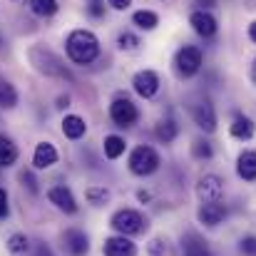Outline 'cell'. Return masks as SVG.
I'll list each match as a JSON object with an SVG mask.
<instances>
[{"instance_id": "cell-1", "label": "cell", "mask_w": 256, "mask_h": 256, "mask_svg": "<svg viewBox=\"0 0 256 256\" xmlns=\"http://www.w3.org/2000/svg\"><path fill=\"white\" fill-rule=\"evenodd\" d=\"M65 48H68V58L78 65H90L100 58V38L85 28L72 30L65 40Z\"/></svg>"}, {"instance_id": "cell-2", "label": "cell", "mask_w": 256, "mask_h": 256, "mask_svg": "<svg viewBox=\"0 0 256 256\" xmlns=\"http://www.w3.org/2000/svg\"><path fill=\"white\" fill-rule=\"evenodd\" d=\"M110 226L114 232H120L122 236H134V234H142L147 229V219L137 209H120L112 214Z\"/></svg>"}, {"instance_id": "cell-3", "label": "cell", "mask_w": 256, "mask_h": 256, "mask_svg": "<svg viewBox=\"0 0 256 256\" xmlns=\"http://www.w3.org/2000/svg\"><path fill=\"white\" fill-rule=\"evenodd\" d=\"M160 164H162V160H160L157 150H152V147H147V144L134 147L132 154H130V172L137 174V176H150V174H154V172L160 170Z\"/></svg>"}, {"instance_id": "cell-4", "label": "cell", "mask_w": 256, "mask_h": 256, "mask_svg": "<svg viewBox=\"0 0 256 256\" xmlns=\"http://www.w3.org/2000/svg\"><path fill=\"white\" fill-rule=\"evenodd\" d=\"M202 65H204V52L196 45H184L174 55V68L179 78H194L202 70Z\"/></svg>"}, {"instance_id": "cell-5", "label": "cell", "mask_w": 256, "mask_h": 256, "mask_svg": "<svg viewBox=\"0 0 256 256\" xmlns=\"http://www.w3.org/2000/svg\"><path fill=\"white\" fill-rule=\"evenodd\" d=\"M110 120L117 127H132L140 120V110L130 97H114L110 104Z\"/></svg>"}, {"instance_id": "cell-6", "label": "cell", "mask_w": 256, "mask_h": 256, "mask_svg": "<svg viewBox=\"0 0 256 256\" xmlns=\"http://www.w3.org/2000/svg\"><path fill=\"white\" fill-rule=\"evenodd\" d=\"M30 60H32V65H35L40 72H45V75L70 78V72L62 68V62H60L52 52H48V50H42V48H32V50H30Z\"/></svg>"}, {"instance_id": "cell-7", "label": "cell", "mask_w": 256, "mask_h": 256, "mask_svg": "<svg viewBox=\"0 0 256 256\" xmlns=\"http://www.w3.org/2000/svg\"><path fill=\"white\" fill-rule=\"evenodd\" d=\"M192 120L199 130L204 132H214L216 130V110L209 100H196L192 104Z\"/></svg>"}, {"instance_id": "cell-8", "label": "cell", "mask_w": 256, "mask_h": 256, "mask_svg": "<svg viewBox=\"0 0 256 256\" xmlns=\"http://www.w3.org/2000/svg\"><path fill=\"white\" fill-rule=\"evenodd\" d=\"M224 194V179L216 174H204L196 182V196L202 202H219Z\"/></svg>"}, {"instance_id": "cell-9", "label": "cell", "mask_w": 256, "mask_h": 256, "mask_svg": "<svg viewBox=\"0 0 256 256\" xmlns=\"http://www.w3.org/2000/svg\"><path fill=\"white\" fill-rule=\"evenodd\" d=\"M132 87L140 97L144 100H152L157 92H160V75L154 70H140L134 78H132Z\"/></svg>"}, {"instance_id": "cell-10", "label": "cell", "mask_w": 256, "mask_h": 256, "mask_svg": "<svg viewBox=\"0 0 256 256\" xmlns=\"http://www.w3.org/2000/svg\"><path fill=\"white\" fill-rule=\"evenodd\" d=\"M189 25H192V30L199 35V38H214L216 35V18L209 12V10H194L192 15H189Z\"/></svg>"}, {"instance_id": "cell-11", "label": "cell", "mask_w": 256, "mask_h": 256, "mask_svg": "<svg viewBox=\"0 0 256 256\" xmlns=\"http://www.w3.org/2000/svg\"><path fill=\"white\" fill-rule=\"evenodd\" d=\"M196 219L204 226H219L226 219V206L222 202H204L199 206V212H196Z\"/></svg>"}, {"instance_id": "cell-12", "label": "cell", "mask_w": 256, "mask_h": 256, "mask_svg": "<svg viewBox=\"0 0 256 256\" xmlns=\"http://www.w3.org/2000/svg\"><path fill=\"white\" fill-rule=\"evenodd\" d=\"M102 254L104 256H134L137 254V246H134V242L130 239V236H110V239H104V244H102Z\"/></svg>"}, {"instance_id": "cell-13", "label": "cell", "mask_w": 256, "mask_h": 256, "mask_svg": "<svg viewBox=\"0 0 256 256\" xmlns=\"http://www.w3.org/2000/svg\"><path fill=\"white\" fill-rule=\"evenodd\" d=\"M48 199L58 206V209H62L65 214H75L78 212V202H75V196H72V192L68 189V186H52L50 192H48Z\"/></svg>"}, {"instance_id": "cell-14", "label": "cell", "mask_w": 256, "mask_h": 256, "mask_svg": "<svg viewBox=\"0 0 256 256\" xmlns=\"http://www.w3.org/2000/svg\"><path fill=\"white\" fill-rule=\"evenodd\" d=\"M62 239H65V246L72 256H85L90 252V239L82 229H68Z\"/></svg>"}, {"instance_id": "cell-15", "label": "cell", "mask_w": 256, "mask_h": 256, "mask_svg": "<svg viewBox=\"0 0 256 256\" xmlns=\"http://www.w3.org/2000/svg\"><path fill=\"white\" fill-rule=\"evenodd\" d=\"M55 162H58V150H55V144L40 142V144L35 147V154H32L35 170H48V167H52Z\"/></svg>"}, {"instance_id": "cell-16", "label": "cell", "mask_w": 256, "mask_h": 256, "mask_svg": "<svg viewBox=\"0 0 256 256\" xmlns=\"http://www.w3.org/2000/svg\"><path fill=\"white\" fill-rule=\"evenodd\" d=\"M182 252H184V256H214L212 249L206 246V242H204L202 236H196L194 232L184 234V239H182Z\"/></svg>"}, {"instance_id": "cell-17", "label": "cell", "mask_w": 256, "mask_h": 256, "mask_svg": "<svg viewBox=\"0 0 256 256\" xmlns=\"http://www.w3.org/2000/svg\"><path fill=\"white\" fill-rule=\"evenodd\" d=\"M229 132H232V137L234 140H252L256 132V124L252 117H246V114H236L234 117V122H232V127H229Z\"/></svg>"}, {"instance_id": "cell-18", "label": "cell", "mask_w": 256, "mask_h": 256, "mask_svg": "<svg viewBox=\"0 0 256 256\" xmlns=\"http://www.w3.org/2000/svg\"><path fill=\"white\" fill-rule=\"evenodd\" d=\"M236 174L244 182H256V152L254 150H246V152L239 154V160H236Z\"/></svg>"}, {"instance_id": "cell-19", "label": "cell", "mask_w": 256, "mask_h": 256, "mask_svg": "<svg viewBox=\"0 0 256 256\" xmlns=\"http://www.w3.org/2000/svg\"><path fill=\"white\" fill-rule=\"evenodd\" d=\"M85 132H87V124L82 117L68 114V117L62 120V134H65L68 140H80V137H85Z\"/></svg>"}, {"instance_id": "cell-20", "label": "cell", "mask_w": 256, "mask_h": 256, "mask_svg": "<svg viewBox=\"0 0 256 256\" xmlns=\"http://www.w3.org/2000/svg\"><path fill=\"white\" fill-rule=\"evenodd\" d=\"M154 134H157V140L160 142H164V144H170L176 140V134H179V127H176V122L172 120V117H164V120H160L157 122V127H154Z\"/></svg>"}, {"instance_id": "cell-21", "label": "cell", "mask_w": 256, "mask_h": 256, "mask_svg": "<svg viewBox=\"0 0 256 256\" xmlns=\"http://www.w3.org/2000/svg\"><path fill=\"white\" fill-rule=\"evenodd\" d=\"M127 150V142L120 134H107L104 137V157L107 160H120Z\"/></svg>"}, {"instance_id": "cell-22", "label": "cell", "mask_w": 256, "mask_h": 256, "mask_svg": "<svg viewBox=\"0 0 256 256\" xmlns=\"http://www.w3.org/2000/svg\"><path fill=\"white\" fill-rule=\"evenodd\" d=\"M15 160H18V147L12 144V140L0 134V167H12Z\"/></svg>"}, {"instance_id": "cell-23", "label": "cell", "mask_w": 256, "mask_h": 256, "mask_svg": "<svg viewBox=\"0 0 256 256\" xmlns=\"http://www.w3.org/2000/svg\"><path fill=\"white\" fill-rule=\"evenodd\" d=\"M15 104H18V90H15L12 82L0 78V107L2 110H12Z\"/></svg>"}, {"instance_id": "cell-24", "label": "cell", "mask_w": 256, "mask_h": 256, "mask_svg": "<svg viewBox=\"0 0 256 256\" xmlns=\"http://www.w3.org/2000/svg\"><path fill=\"white\" fill-rule=\"evenodd\" d=\"M132 22L140 28V30H154L160 25V15L152 12V10H137L132 15Z\"/></svg>"}, {"instance_id": "cell-25", "label": "cell", "mask_w": 256, "mask_h": 256, "mask_svg": "<svg viewBox=\"0 0 256 256\" xmlns=\"http://www.w3.org/2000/svg\"><path fill=\"white\" fill-rule=\"evenodd\" d=\"M58 0H30V10L35 12V15H40V18H50V15H55L58 12Z\"/></svg>"}, {"instance_id": "cell-26", "label": "cell", "mask_w": 256, "mask_h": 256, "mask_svg": "<svg viewBox=\"0 0 256 256\" xmlns=\"http://www.w3.org/2000/svg\"><path fill=\"white\" fill-rule=\"evenodd\" d=\"M117 45H120V50H124V52H134V50H140V38L134 35V32H120L117 35Z\"/></svg>"}, {"instance_id": "cell-27", "label": "cell", "mask_w": 256, "mask_h": 256, "mask_svg": "<svg viewBox=\"0 0 256 256\" xmlns=\"http://www.w3.org/2000/svg\"><path fill=\"white\" fill-rule=\"evenodd\" d=\"M192 154H194V160H212L214 147H212V142H206V140H194V142H192Z\"/></svg>"}, {"instance_id": "cell-28", "label": "cell", "mask_w": 256, "mask_h": 256, "mask_svg": "<svg viewBox=\"0 0 256 256\" xmlns=\"http://www.w3.org/2000/svg\"><path fill=\"white\" fill-rule=\"evenodd\" d=\"M150 256H174V249L167 239H152L150 242Z\"/></svg>"}, {"instance_id": "cell-29", "label": "cell", "mask_w": 256, "mask_h": 256, "mask_svg": "<svg viewBox=\"0 0 256 256\" xmlns=\"http://www.w3.org/2000/svg\"><path fill=\"white\" fill-rule=\"evenodd\" d=\"M85 196H87V202H90V204L102 206V204L110 199V192H107L104 186H90V189L85 192Z\"/></svg>"}, {"instance_id": "cell-30", "label": "cell", "mask_w": 256, "mask_h": 256, "mask_svg": "<svg viewBox=\"0 0 256 256\" xmlns=\"http://www.w3.org/2000/svg\"><path fill=\"white\" fill-rule=\"evenodd\" d=\"M25 249H28V236L25 234H12L8 239V252L10 254H22Z\"/></svg>"}, {"instance_id": "cell-31", "label": "cell", "mask_w": 256, "mask_h": 256, "mask_svg": "<svg viewBox=\"0 0 256 256\" xmlns=\"http://www.w3.org/2000/svg\"><path fill=\"white\" fill-rule=\"evenodd\" d=\"M239 249H242L244 256L256 254V236H244V239L239 242Z\"/></svg>"}, {"instance_id": "cell-32", "label": "cell", "mask_w": 256, "mask_h": 256, "mask_svg": "<svg viewBox=\"0 0 256 256\" xmlns=\"http://www.w3.org/2000/svg\"><path fill=\"white\" fill-rule=\"evenodd\" d=\"M10 214V206H8V194L5 189H0V219H5Z\"/></svg>"}, {"instance_id": "cell-33", "label": "cell", "mask_w": 256, "mask_h": 256, "mask_svg": "<svg viewBox=\"0 0 256 256\" xmlns=\"http://www.w3.org/2000/svg\"><path fill=\"white\" fill-rule=\"evenodd\" d=\"M90 15H92V18H100V15H104V5H102L100 0H92V2H90Z\"/></svg>"}, {"instance_id": "cell-34", "label": "cell", "mask_w": 256, "mask_h": 256, "mask_svg": "<svg viewBox=\"0 0 256 256\" xmlns=\"http://www.w3.org/2000/svg\"><path fill=\"white\" fill-rule=\"evenodd\" d=\"M107 5H110L112 10H127V8L132 5V0H107Z\"/></svg>"}, {"instance_id": "cell-35", "label": "cell", "mask_w": 256, "mask_h": 256, "mask_svg": "<svg viewBox=\"0 0 256 256\" xmlns=\"http://www.w3.org/2000/svg\"><path fill=\"white\" fill-rule=\"evenodd\" d=\"M20 179H22V182H28V189H30V192H38V184H35V179H32V174H30V172L20 174Z\"/></svg>"}, {"instance_id": "cell-36", "label": "cell", "mask_w": 256, "mask_h": 256, "mask_svg": "<svg viewBox=\"0 0 256 256\" xmlns=\"http://www.w3.org/2000/svg\"><path fill=\"white\" fill-rule=\"evenodd\" d=\"M58 107H60V110H62V107H70V97H68V94L58 97Z\"/></svg>"}, {"instance_id": "cell-37", "label": "cell", "mask_w": 256, "mask_h": 256, "mask_svg": "<svg viewBox=\"0 0 256 256\" xmlns=\"http://www.w3.org/2000/svg\"><path fill=\"white\" fill-rule=\"evenodd\" d=\"M35 256H52V254H50V249H48L45 244H40V246H38V252H35Z\"/></svg>"}, {"instance_id": "cell-38", "label": "cell", "mask_w": 256, "mask_h": 256, "mask_svg": "<svg viewBox=\"0 0 256 256\" xmlns=\"http://www.w3.org/2000/svg\"><path fill=\"white\" fill-rule=\"evenodd\" d=\"M249 40H252V42H256V20H254V22H249Z\"/></svg>"}, {"instance_id": "cell-39", "label": "cell", "mask_w": 256, "mask_h": 256, "mask_svg": "<svg viewBox=\"0 0 256 256\" xmlns=\"http://www.w3.org/2000/svg\"><path fill=\"white\" fill-rule=\"evenodd\" d=\"M199 5H202V10H209V8L216 5V0H199Z\"/></svg>"}, {"instance_id": "cell-40", "label": "cell", "mask_w": 256, "mask_h": 256, "mask_svg": "<svg viewBox=\"0 0 256 256\" xmlns=\"http://www.w3.org/2000/svg\"><path fill=\"white\" fill-rule=\"evenodd\" d=\"M137 199L140 202H150V192H137Z\"/></svg>"}, {"instance_id": "cell-41", "label": "cell", "mask_w": 256, "mask_h": 256, "mask_svg": "<svg viewBox=\"0 0 256 256\" xmlns=\"http://www.w3.org/2000/svg\"><path fill=\"white\" fill-rule=\"evenodd\" d=\"M252 80H254V82H256V60H254V62H252Z\"/></svg>"}]
</instances>
